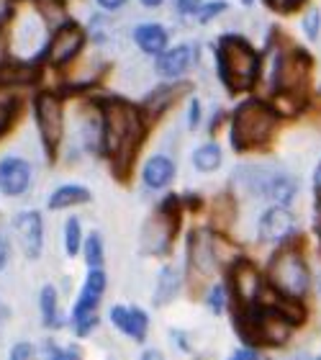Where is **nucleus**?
<instances>
[{
    "mask_svg": "<svg viewBox=\"0 0 321 360\" xmlns=\"http://www.w3.org/2000/svg\"><path fill=\"white\" fill-rule=\"evenodd\" d=\"M144 136V119L126 101H105L100 113V147L116 160V165L129 167Z\"/></svg>",
    "mask_w": 321,
    "mask_h": 360,
    "instance_id": "1",
    "label": "nucleus"
},
{
    "mask_svg": "<svg viewBox=\"0 0 321 360\" xmlns=\"http://www.w3.org/2000/svg\"><path fill=\"white\" fill-rule=\"evenodd\" d=\"M216 60L221 83L229 90H249L260 80L262 60L244 37H237V34L221 37L216 49Z\"/></svg>",
    "mask_w": 321,
    "mask_h": 360,
    "instance_id": "2",
    "label": "nucleus"
},
{
    "mask_svg": "<svg viewBox=\"0 0 321 360\" xmlns=\"http://www.w3.org/2000/svg\"><path fill=\"white\" fill-rule=\"evenodd\" d=\"M277 116L268 103L262 101H244L237 105L232 116V127H229V142L237 152L257 150L270 142V136L275 131Z\"/></svg>",
    "mask_w": 321,
    "mask_h": 360,
    "instance_id": "3",
    "label": "nucleus"
},
{
    "mask_svg": "<svg viewBox=\"0 0 321 360\" xmlns=\"http://www.w3.org/2000/svg\"><path fill=\"white\" fill-rule=\"evenodd\" d=\"M270 288L288 299H303L311 288V273L296 248H280L268 263Z\"/></svg>",
    "mask_w": 321,
    "mask_h": 360,
    "instance_id": "4",
    "label": "nucleus"
},
{
    "mask_svg": "<svg viewBox=\"0 0 321 360\" xmlns=\"http://www.w3.org/2000/svg\"><path fill=\"white\" fill-rule=\"evenodd\" d=\"M34 113H37V127H39V136H41V144L49 152V158H54L62 144V136H65V105H62L60 96H54V93L37 96Z\"/></svg>",
    "mask_w": 321,
    "mask_h": 360,
    "instance_id": "5",
    "label": "nucleus"
},
{
    "mask_svg": "<svg viewBox=\"0 0 321 360\" xmlns=\"http://www.w3.org/2000/svg\"><path fill=\"white\" fill-rule=\"evenodd\" d=\"M105 285H108V278H105L103 268H90V273L85 276V283H82V291L75 301V311H72V322H75L77 335H88L96 324V309L100 304L105 293Z\"/></svg>",
    "mask_w": 321,
    "mask_h": 360,
    "instance_id": "6",
    "label": "nucleus"
},
{
    "mask_svg": "<svg viewBox=\"0 0 321 360\" xmlns=\"http://www.w3.org/2000/svg\"><path fill=\"white\" fill-rule=\"evenodd\" d=\"M85 46V29L75 21H65L52 34V41L46 46V60L52 65H67L82 52Z\"/></svg>",
    "mask_w": 321,
    "mask_h": 360,
    "instance_id": "7",
    "label": "nucleus"
},
{
    "mask_svg": "<svg viewBox=\"0 0 321 360\" xmlns=\"http://www.w3.org/2000/svg\"><path fill=\"white\" fill-rule=\"evenodd\" d=\"M229 288L242 307H254L262 296V278L249 260H237L229 268Z\"/></svg>",
    "mask_w": 321,
    "mask_h": 360,
    "instance_id": "8",
    "label": "nucleus"
},
{
    "mask_svg": "<svg viewBox=\"0 0 321 360\" xmlns=\"http://www.w3.org/2000/svg\"><path fill=\"white\" fill-rule=\"evenodd\" d=\"M31 186V165L29 160L8 155L0 160V193L3 195H23Z\"/></svg>",
    "mask_w": 321,
    "mask_h": 360,
    "instance_id": "9",
    "label": "nucleus"
},
{
    "mask_svg": "<svg viewBox=\"0 0 321 360\" xmlns=\"http://www.w3.org/2000/svg\"><path fill=\"white\" fill-rule=\"evenodd\" d=\"M257 232L262 242H285L296 232V219L288 211V206H270L260 217Z\"/></svg>",
    "mask_w": 321,
    "mask_h": 360,
    "instance_id": "10",
    "label": "nucleus"
},
{
    "mask_svg": "<svg viewBox=\"0 0 321 360\" xmlns=\"http://www.w3.org/2000/svg\"><path fill=\"white\" fill-rule=\"evenodd\" d=\"M15 229H18V240H21L23 255L29 260H37L44 250V221L39 211H23L15 219Z\"/></svg>",
    "mask_w": 321,
    "mask_h": 360,
    "instance_id": "11",
    "label": "nucleus"
},
{
    "mask_svg": "<svg viewBox=\"0 0 321 360\" xmlns=\"http://www.w3.org/2000/svg\"><path fill=\"white\" fill-rule=\"evenodd\" d=\"M188 263L190 268L209 276L214 265H216V245L211 240L209 232L203 229H195L190 237H188Z\"/></svg>",
    "mask_w": 321,
    "mask_h": 360,
    "instance_id": "12",
    "label": "nucleus"
},
{
    "mask_svg": "<svg viewBox=\"0 0 321 360\" xmlns=\"http://www.w3.org/2000/svg\"><path fill=\"white\" fill-rule=\"evenodd\" d=\"M111 322L113 327L119 332H124V335H129L131 340H136V342H142L144 338H147V330H150V316L144 314L139 307H113L111 309Z\"/></svg>",
    "mask_w": 321,
    "mask_h": 360,
    "instance_id": "13",
    "label": "nucleus"
},
{
    "mask_svg": "<svg viewBox=\"0 0 321 360\" xmlns=\"http://www.w3.org/2000/svg\"><path fill=\"white\" fill-rule=\"evenodd\" d=\"M190 65H193V49L188 44L164 49L155 60V70H157V75L162 80H178L180 75H185Z\"/></svg>",
    "mask_w": 321,
    "mask_h": 360,
    "instance_id": "14",
    "label": "nucleus"
},
{
    "mask_svg": "<svg viewBox=\"0 0 321 360\" xmlns=\"http://www.w3.org/2000/svg\"><path fill=\"white\" fill-rule=\"evenodd\" d=\"M175 178V162L167 155H152L142 167V180L144 186L152 191H162L167 188Z\"/></svg>",
    "mask_w": 321,
    "mask_h": 360,
    "instance_id": "15",
    "label": "nucleus"
},
{
    "mask_svg": "<svg viewBox=\"0 0 321 360\" xmlns=\"http://www.w3.org/2000/svg\"><path fill=\"white\" fill-rule=\"evenodd\" d=\"M131 37L144 54H162L167 49V39H170L164 26H159V23H139Z\"/></svg>",
    "mask_w": 321,
    "mask_h": 360,
    "instance_id": "16",
    "label": "nucleus"
},
{
    "mask_svg": "<svg viewBox=\"0 0 321 360\" xmlns=\"http://www.w3.org/2000/svg\"><path fill=\"white\" fill-rule=\"evenodd\" d=\"M262 188H265V195H268L275 206H288V203L296 198V193H299V180L280 173V175H273V178L265 180V186Z\"/></svg>",
    "mask_w": 321,
    "mask_h": 360,
    "instance_id": "17",
    "label": "nucleus"
},
{
    "mask_svg": "<svg viewBox=\"0 0 321 360\" xmlns=\"http://www.w3.org/2000/svg\"><path fill=\"white\" fill-rule=\"evenodd\" d=\"M93 195L85 186H77V183H67V186H60L49 195V211H62L70 209V206H80V203H88Z\"/></svg>",
    "mask_w": 321,
    "mask_h": 360,
    "instance_id": "18",
    "label": "nucleus"
},
{
    "mask_svg": "<svg viewBox=\"0 0 321 360\" xmlns=\"http://www.w3.org/2000/svg\"><path fill=\"white\" fill-rule=\"evenodd\" d=\"M221 162H224V155H221V147L216 142H206L201 147H195L193 167L198 173H216Z\"/></svg>",
    "mask_w": 321,
    "mask_h": 360,
    "instance_id": "19",
    "label": "nucleus"
},
{
    "mask_svg": "<svg viewBox=\"0 0 321 360\" xmlns=\"http://www.w3.org/2000/svg\"><path fill=\"white\" fill-rule=\"evenodd\" d=\"M268 105L275 111V116H296L303 108V98L296 90H275V96Z\"/></svg>",
    "mask_w": 321,
    "mask_h": 360,
    "instance_id": "20",
    "label": "nucleus"
},
{
    "mask_svg": "<svg viewBox=\"0 0 321 360\" xmlns=\"http://www.w3.org/2000/svg\"><path fill=\"white\" fill-rule=\"evenodd\" d=\"M39 309H41V322L44 327H60V307H57V288L54 285H44L39 293Z\"/></svg>",
    "mask_w": 321,
    "mask_h": 360,
    "instance_id": "21",
    "label": "nucleus"
},
{
    "mask_svg": "<svg viewBox=\"0 0 321 360\" xmlns=\"http://www.w3.org/2000/svg\"><path fill=\"white\" fill-rule=\"evenodd\" d=\"M175 96H178V88L172 85V80H167V83L159 85L157 90H152L150 96L144 98V108H147V113L157 116V113H162L175 101Z\"/></svg>",
    "mask_w": 321,
    "mask_h": 360,
    "instance_id": "22",
    "label": "nucleus"
},
{
    "mask_svg": "<svg viewBox=\"0 0 321 360\" xmlns=\"http://www.w3.org/2000/svg\"><path fill=\"white\" fill-rule=\"evenodd\" d=\"M180 291V276L175 268H162L157 278V293H155V304H164V301H172Z\"/></svg>",
    "mask_w": 321,
    "mask_h": 360,
    "instance_id": "23",
    "label": "nucleus"
},
{
    "mask_svg": "<svg viewBox=\"0 0 321 360\" xmlns=\"http://www.w3.org/2000/svg\"><path fill=\"white\" fill-rule=\"evenodd\" d=\"M234 217H237V206H234L232 195L221 193L211 203V221L216 226H232Z\"/></svg>",
    "mask_w": 321,
    "mask_h": 360,
    "instance_id": "24",
    "label": "nucleus"
},
{
    "mask_svg": "<svg viewBox=\"0 0 321 360\" xmlns=\"http://www.w3.org/2000/svg\"><path fill=\"white\" fill-rule=\"evenodd\" d=\"M62 242H65V252L70 257L80 255L82 250V229H80V221L75 217H70L65 221V229H62Z\"/></svg>",
    "mask_w": 321,
    "mask_h": 360,
    "instance_id": "25",
    "label": "nucleus"
},
{
    "mask_svg": "<svg viewBox=\"0 0 321 360\" xmlns=\"http://www.w3.org/2000/svg\"><path fill=\"white\" fill-rule=\"evenodd\" d=\"M82 252H85V263H88V268H100L105 260V250H103L100 234L98 232L88 234V240H82Z\"/></svg>",
    "mask_w": 321,
    "mask_h": 360,
    "instance_id": "26",
    "label": "nucleus"
},
{
    "mask_svg": "<svg viewBox=\"0 0 321 360\" xmlns=\"http://www.w3.org/2000/svg\"><path fill=\"white\" fill-rule=\"evenodd\" d=\"M226 8H229V6H226L224 0H209L206 6L201 3V8L195 11V15H198V23H203V26H206V23H211L214 18H216V15L224 13Z\"/></svg>",
    "mask_w": 321,
    "mask_h": 360,
    "instance_id": "27",
    "label": "nucleus"
},
{
    "mask_svg": "<svg viewBox=\"0 0 321 360\" xmlns=\"http://www.w3.org/2000/svg\"><path fill=\"white\" fill-rule=\"evenodd\" d=\"M44 360H80V355L75 347H62L49 340L44 345Z\"/></svg>",
    "mask_w": 321,
    "mask_h": 360,
    "instance_id": "28",
    "label": "nucleus"
},
{
    "mask_svg": "<svg viewBox=\"0 0 321 360\" xmlns=\"http://www.w3.org/2000/svg\"><path fill=\"white\" fill-rule=\"evenodd\" d=\"M206 304H209V309L214 311V314H224L226 309V288L224 285H214L209 291V296H206Z\"/></svg>",
    "mask_w": 321,
    "mask_h": 360,
    "instance_id": "29",
    "label": "nucleus"
},
{
    "mask_svg": "<svg viewBox=\"0 0 321 360\" xmlns=\"http://www.w3.org/2000/svg\"><path fill=\"white\" fill-rule=\"evenodd\" d=\"M303 31H306V37L311 39V41H316V39L321 37V13L319 8H311L306 13V18H303Z\"/></svg>",
    "mask_w": 321,
    "mask_h": 360,
    "instance_id": "30",
    "label": "nucleus"
},
{
    "mask_svg": "<svg viewBox=\"0 0 321 360\" xmlns=\"http://www.w3.org/2000/svg\"><path fill=\"white\" fill-rule=\"evenodd\" d=\"M13 116H15V103H13V101H0V134L11 127Z\"/></svg>",
    "mask_w": 321,
    "mask_h": 360,
    "instance_id": "31",
    "label": "nucleus"
},
{
    "mask_svg": "<svg viewBox=\"0 0 321 360\" xmlns=\"http://www.w3.org/2000/svg\"><path fill=\"white\" fill-rule=\"evenodd\" d=\"M11 360H37V350L31 342H18L11 350Z\"/></svg>",
    "mask_w": 321,
    "mask_h": 360,
    "instance_id": "32",
    "label": "nucleus"
},
{
    "mask_svg": "<svg viewBox=\"0 0 321 360\" xmlns=\"http://www.w3.org/2000/svg\"><path fill=\"white\" fill-rule=\"evenodd\" d=\"M198 124H201V101L190 98V103H188V129H198Z\"/></svg>",
    "mask_w": 321,
    "mask_h": 360,
    "instance_id": "33",
    "label": "nucleus"
},
{
    "mask_svg": "<svg viewBox=\"0 0 321 360\" xmlns=\"http://www.w3.org/2000/svg\"><path fill=\"white\" fill-rule=\"evenodd\" d=\"M175 3H178V11L183 15H190L201 8V0H175Z\"/></svg>",
    "mask_w": 321,
    "mask_h": 360,
    "instance_id": "34",
    "label": "nucleus"
},
{
    "mask_svg": "<svg viewBox=\"0 0 321 360\" xmlns=\"http://www.w3.org/2000/svg\"><path fill=\"white\" fill-rule=\"evenodd\" d=\"M11 15H13V3L11 0H0V29L11 21Z\"/></svg>",
    "mask_w": 321,
    "mask_h": 360,
    "instance_id": "35",
    "label": "nucleus"
},
{
    "mask_svg": "<svg viewBox=\"0 0 321 360\" xmlns=\"http://www.w3.org/2000/svg\"><path fill=\"white\" fill-rule=\"evenodd\" d=\"M268 6L275 8V11H280V13H288V11L296 8V3H293V0H268Z\"/></svg>",
    "mask_w": 321,
    "mask_h": 360,
    "instance_id": "36",
    "label": "nucleus"
},
{
    "mask_svg": "<svg viewBox=\"0 0 321 360\" xmlns=\"http://www.w3.org/2000/svg\"><path fill=\"white\" fill-rule=\"evenodd\" d=\"M229 360H260V355H257L254 347H244V350H240V353H234Z\"/></svg>",
    "mask_w": 321,
    "mask_h": 360,
    "instance_id": "37",
    "label": "nucleus"
},
{
    "mask_svg": "<svg viewBox=\"0 0 321 360\" xmlns=\"http://www.w3.org/2000/svg\"><path fill=\"white\" fill-rule=\"evenodd\" d=\"M96 3L103 8V11H119V8L126 6V0H96Z\"/></svg>",
    "mask_w": 321,
    "mask_h": 360,
    "instance_id": "38",
    "label": "nucleus"
},
{
    "mask_svg": "<svg viewBox=\"0 0 321 360\" xmlns=\"http://www.w3.org/2000/svg\"><path fill=\"white\" fill-rule=\"evenodd\" d=\"M8 257H11V248H8V242L0 237V270L8 265Z\"/></svg>",
    "mask_w": 321,
    "mask_h": 360,
    "instance_id": "39",
    "label": "nucleus"
},
{
    "mask_svg": "<svg viewBox=\"0 0 321 360\" xmlns=\"http://www.w3.org/2000/svg\"><path fill=\"white\" fill-rule=\"evenodd\" d=\"M314 191H316V195L321 198V162L316 165V170H314Z\"/></svg>",
    "mask_w": 321,
    "mask_h": 360,
    "instance_id": "40",
    "label": "nucleus"
},
{
    "mask_svg": "<svg viewBox=\"0 0 321 360\" xmlns=\"http://www.w3.org/2000/svg\"><path fill=\"white\" fill-rule=\"evenodd\" d=\"M142 360H164V355L159 353V350H147V353L142 355Z\"/></svg>",
    "mask_w": 321,
    "mask_h": 360,
    "instance_id": "41",
    "label": "nucleus"
},
{
    "mask_svg": "<svg viewBox=\"0 0 321 360\" xmlns=\"http://www.w3.org/2000/svg\"><path fill=\"white\" fill-rule=\"evenodd\" d=\"M139 3H142L144 8H157V6H162L164 0H139Z\"/></svg>",
    "mask_w": 321,
    "mask_h": 360,
    "instance_id": "42",
    "label": "nucleus"
},
{
    "mask_svg": "<svg viewBox=\"0 0 321 360\" xmlns=\"http://www.w3.org/2000/svg\"><path fill=\"white\" fill-rule=\"evenodd\" d=\"M316 232L321 237V198H319V209H316Z\"/></svg>",
    "mask_w": 321,
    "mask_h": 360,
    "instance_id": "43",
    "label": "nucleus"
},
{
    "mask_svg": "<svg viewBox=\"0 0 321 360\" xmlns=\"http://www.w3.org/2000/svg\"><path fill=\"white\" fill-rule=\"evenodd\" d=\"M242 3H244V6H252V3H254V0H242Z\"/></svg>",
    "mask_w": 321,
    "mask_h": 360,
    "instance_id": "44",
    "label": "nucleus"
},
{
    "mask_svg": "<svg viewBox=\"0 0 321 360\" xmlns=\"http://www.w3.org/2000/svg\"><path fill=\"white\" fill-rule=\"evenodd\" d=\"M293 3H296V6H299V3H303V0H293Z\"/></svg>",
    "mask_w": 321,
    "mask_h": 360,
    "instance_id": "45",
    "label": "nucleus"
},
{
    "mask_svg": "<svg viewBox=\"0 0 321 360\" xmlns=\"http://www.w3.org/2000/svg\"><path fill=\"white\" fill-rule=\"evenodd\" d=\"M314 360H321V355H319V358H314Z\"/></svg>",
    "mask_w": 321,
    "mask_h": 360,
    "instance_id": "46",
    "label": "nucleus"
}]
</instances>
